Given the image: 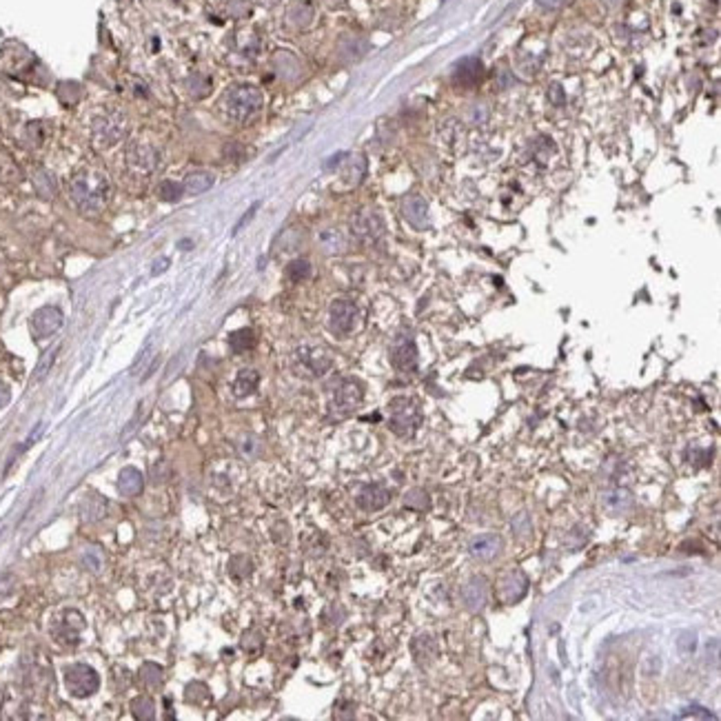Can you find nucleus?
I'll return each mask as SVG.
<instances>
[{
  "mask_svg": "<svg viewBox=\"0 0 721 721\" xmlns=\"http://www.w3.org/2000/svg\"><path fill=\"white\" fill-rule=\"evenodd\" d=\"M69 198L84 216H95L107 207L109 182L98 169H82L69 182Z\"/></svg>",
  "mask_w": 721,
  "mask_h": 721,
  "instance_id": "obj_1",
  "label": "nucleus"
},
{
  "mask_svg": "<svg viewBox=\"0 0 721 721\" xmlns=\"http://www.w3.org/2000/svg\"><path fill=\"white\" fill-rule=\"evenodd\" d=\"M264 95L253 84H236L225 95V111L233 122L244 124L262 111Z\"/></svg>",
  "mask_w": 721,
  "mask_h": 721,
  "instance_id": "obj_2",
  "label": "nucleus"
},
{
  "mask_svg": "<svg viewBox=\"0 0 721 721\" xmlns=\"http://www.w3.org/2000/svg\"><path fill=\"white\" fill-rule=\"evenodd\" d=\"M129 120L122 111H102L91 122V140L95 149H109L127 138Z\"/></svg>",
  "mask_w": 721,
  "mask_h": 721,
  "instance_id": "obj_3",
  "label": "nucleus"
},
{
  "mask_svg": "<svg viewBox=\"0 0 721 721\" xmlns=\"http://www.w3.org/2000/svg\"><path fill=\"white\" fill-rule=\"evenodd\" d=\"M389 428L400 437H411L422 422V413L413 398H393L389 404Z\"/></svg>",
  "mask_w": 721,
  "mask_h": 721,
  "instance_id": "obj_4",
  "label": "nucleus"
},
{
  "mask_svg": "<svg viewBox=\"0 0 721 721\" xmlns=\"http://www.w3.org/2000/svg\"><path fill=\"white\" fill-rule=\"evenodd\" d=\"M65 688L71 697H91L100 688V675L89 663H71L65 668Z\"/></svg>",
  "mask_w": 721,
  "mask_h": 721,
  "instance_id": "obj_5",
  "label": "nucleus"
},
{
  "mask_svg": "<svg viewBox=\"0 0 721 721\" xmlns=\"http://www.w3.org/2000/svg\"><path fill=\"white\" fill-rule=\"evenodd\" d=\"M351 231L353 236L362 240V242H378V240L384 236L387 231V225H384V218L378 209L364 207L360 209L358 214H353L351 218Z\"/></svg>",
  "mask_w": 721,
  "mask_h": 721,
  "instance_id": "obj_6",
  "label": "nucleus"
},
{
  "mask_svg": "<svg viewBox=\"0 0 721 721\" xmlns=\"http://www.w3.org/2000/svg\"><path fill=\"white\" fill-rule=\"evenodd\" d=\"M158 158H160V153L151 142H147V140L131 142L129 149H127V169L133 173V176L147 178L156 171Z\"/></svg>",
  "mask_w": 721,
  "mask_h": 721,
  "instance_id": "obj_7",
  "label": "nucleus"
},
{
  "mask_svg": "<svg viewBox=\"0 0 721 721\" xmlns=\"http://www.w3.org/2000/svg\"><path fill=\"white\" fill-rule=\"evenodd\" d=\"M362 398H364L362 384L353 378H344L335 384V389H333L331 409L335 413H340V415H349V413H353L362 404Z\"/></svg>",
  "mask_w": 721,
  "mask_h": 721,
  "instance_id": "obj_8",
  "label": "nucleus"
},
{
  "mask_svg": "<svg viewBox=\"0 0 721 721\" xmlns=\"http://www.w3.org/2000/svg\"><path fill=\"white\" fill-rule=\"evenodd\" d=\"M358 306H355L351 300H335L331 304L329 309V329L333 335H338V338H344V335H349L355 324H358Z\"/></svg>",
  "mask_w": 721,
  "mask_h": 721,
  "instance_id": "obj_9",
  "label": "nucleus"
},
{
  "mask_svg": "<svg viewBox=\"0 0 721 721\" xmlns=\"http://www.w3.org/2000/svg\"><path fill=\"white\" fill-rule=\"evenodd\" d=\"M65 315L58 306H43L32 315V331L38 340H47L62 329Z\"/></svg>",
  "mask_w": 721,
  "mask_h": 721,
  "instance_id": "obj_10",
  "label": "nucleus"
},
{
  "mask_svg": "<svg viewBox=\"0 0 721 721\" xmlns=\"http://www.w3.org/2000/svg\"><path fill=\"white\" fill-rule=\"evenodd\" d=\"M82 630H84V617L73 608L65 610L60 615V619H56L54 623V637L60 643H67V646H76V643L80 641Z\"/></svg>",
  "mask_w": 721,
  "mask_h": 721,
  "instance_id": "obj_11",
  "label": "nucleus"
},
{
  "mask_svg": "<svg viewBox=\"0 0 721 721\" xmlns=\"http://www.w3.org/2000/svg\"><path fill=\"white\" fill-rule=\"evenodd\" d=\"M295 360L311 375H324L333 367V358L322 346H300V349L295 351Z\"/></svg>",
  "mask_w": 721,
  "mask_h": 721,
  "instance_id": "obj_12",
  "label": "nucleus"
},
{
  "mask_svg": "<svg viewBox=\"0 0 721 721\" xmlns=\"http://www.w3.org/2000/svg\"><path fill=\"white\" fill-rule=\"evenodd\" d=\"M393 367L402 373H415L417 369V346L411 335H400L391 349Z\"/></svg>",
  "mask_w": 721,
  "mask_h": 721,
  "instance_id": "obj_13",
  "label": "nucleus"
},
{
  "mask_svg": "<svg viewBox=\"0 0 721 721\" xmlns=\"http://www.w3.org/2000/svg\"><path fill=\"white\" fill-rule=\"evenodd\" d=\"M497 586H499V597H502V602L515 604L519 599H524V595L528 591V577L519 569H513L499 580Z\"/></svg>",
  "mask_w": 721,
  "mask_h": 721,
  "instance_id": "obj_14",
  "label": "nucleus"
},
{
  "mask_svg": "<svg viewBox=\"0 0 721 721\" xmlns=\"http://www.w3.org/2000/svg\"><path fill=\"white\" fill-rule=\"evenodd\" d=\"M355 502H358V506L367 513L382 511V508L391 502V490L382 484H367V486L360 488Z\"/></svg>",
  "mask_w": 721,
  "mask_h": 721,
  "instance_id": "obj_15",
  "label": "nucleus"
},
{
  "mask_svg": "<svg viewBox=\"0 0 721 721\" xmlns=\"http://www.w3.org/2000/svg\"><path fill=\"white\" fill-rule=\"evenodd\" d=\"M461 602H464V606L468 610H482L486 602H488V586H486V580L484 577H470V580L464 584V588H461Z\"/></svg>",
  "mask_w": 721,
  "mask_h": 721,
  "instance_id": "obj_16",
  "label": "nucleus"
},
{
  "mask_svg": "<svg viewBox=\"0 0 721 721\" xmlns=\"http://www.w3.org/2000/svg\"><path fill=\"white\" fill-rule=\"evenodd\" d=\"M402 216L404 220L415 227V229H426L428 227V205L422 196H407L402 200Z\"/></svg>",
  "mask_w": 721,
  "mask_h": 721,
  "instance_id": "obj_17",
  "label": "nucleus"
},
{
  "mask_svg": "<svg viewBox=\"0 0 721 721\" xmlns=\"http://www.w3.org/2000/svg\"><path fill=\"white\" fill-rule=\"evenodd\" d=\"M502 551V537L495 533H484L477 535L473 542H470V555L479 562H490L493 557L499 555Z\"/></svg>",
  "mask_w": 721,
  "mask_h": 721,
  "instance_id": "obj_18",
  "label": "nucleus"
},
{
  "mask_svg": "<svg viewBox=\"0 0 721 721\" xmlns=\"http://www.w3.org/2000/svg\"><path fill=\"white\" fill-rule=\"evenodd\" d=\"M482 78V60L479 58H464L457 62L453 71V82L459 87H475Z\"/></svg>",
  "mask_w": 721,
  "mask_h": 721,
  "instance_id": "obj_19",
  "label": "nucleus"
},
{
  "mask_svg": "<svg viewBox=\"0 0 721 721\" xmlns=\"http://www.w3.org/2000/svg\"><path fill=\"white\" fill-rule=\"evenodd\" d=\"M602 504L610 515H623L632 508V495L626 488H613L602 495Z\"/></svg>",
  "mask_w": 721,
  "mask_h": 721,
  "instance_id": "obj_20",
  "label": "nucleus"
},
{
  "mask_svg": "<svg viewBox=\"0 0 721 721\" xmlns=\"http://www.w3.org/2000/svg\"><path fill=\"white\" fill-rule=\"evenodd\" d=\"M142 488H144V475L140 473L138 468L124 466V468L120 470V475H118V490H120V495H122V497H136V495L142 493Z\"/></svg>",
  "mask_w": 721,
  "mask_h": 721,
  "instance_id": "obj_21",
  "label": "nucleus"
},
{
  "mask_svg": "<svg viewBox=\"0 0 721 721\" xmlns=\"http://www.w3.org/2000/svg\"><path fill=\"white\" fill-rule=\"evenodd\" d=\"M32 182L36 187V194L41 196L43 200H54L58 196V180L56 176L45 167H38L32 173Z\"/></svg>",
  "mask_w": 721,
  "mask_h": 721,
  "instance_id": "obj_22",
  "label": "nucleus"
},
{
  "mask_svg": "<svg viewBox=\"0 0 721 721\" xmlns=\"http://www.w3.org/2000/svg\"><path fill=\"white\" fill-rule=\"evenodd\" d=\"M214 182H216L214 173H209V171H194V173H189V176L185 178V185H182V187H185L187 194L200 196V194H205V191H209L211 187H214Z\"/></svg>",
  "mask_w": 721,
  "mask_h": 721,
  "instance_id": "obj_23",
  "label": "nucleus"
},
{
  "mask_svg": "<svg viewBox=\"0 0 721 721\" xmlns=\"http://www.w3.org/2000/svg\"><path fill=\"white\" fill-rule=\"evenodd\" d=\"M260 384V373L253 371V369H244L238 373V378L233 380V393L238 398H247L251 396V393H255Z\"/></svg>",
  "mask_w": 721,
  "mask_h": 721,
  "instance_id": "obj_24",
  "label": "nucleus"
},
{
  "mask_svg": "<svg viewBox=\"0 0 721 721\" xmlns=\"http://www.w3.org/2000/svg\"><path fill=\"white\" fill-rule=\"evenodd\" d=\"M138 677L144 686H147L149 690H158L162 686V681H165V670H162L160 663H153V661H147L142 663V668L138 672Z\"/></svg>",
  "mask_w": 721,
  "mask_h": 721,
  "instance_id": "obj_25",
  "label": "nucleus"
},
{
  "mask_svg": "<svg viewBox=\"0 0 721 721\" xmlns=\"http://www.w3.org/2000/svg\"><path fill=\"white\" fill-rule=\"evenodd\" d=\"M435 639L431 637V634H417L415 639H413V655H415L417 663H428L433 657H435Z\"/></svg>",
  "mask_w": 721,
  "mask_h": 721,
  "instance_id": "obj_26",
  "label": "nucleus"
},
{
  "mask_svg": "<svg viewBox=\"0 0 721 721\" xmlns=\"http://www.w3.org/2000/svg\"><path fill=\"white\" fill-rule=\"evenodd\" d=\"M104 511H107V502L102 499V495H89L80 506V513L87 522H98L104 517Z\"/></svg>",
  "mask_w": 721,
  "mask_h": 721,
  "instance_id": "obj_27",
  "label": "nucleus"
},
{
  "mask_svg": "<svg viewBox=\"0 0 721 721\" xmlns=\"http://www.w3.org/2000/svg\"><path fill=\"white\" fill-rule=\"evenodd\" d=\"M317 240H320V247L326 253H342L346 249V240L338 229H324Z\"/></svg>",
  "mask_w": 721,
  "mask_h": 721,
  "instance_id": "obj_28",
  "label": "nucleus"
},
{
  "mask_svg": "<svg viewBox=\"0 0 721 721\" xmlns=\"http://www.w3.org/2000/svg\"><path fill=\"white\" fill-rule=\"evenodd\" d=\"M229 346L233 353H244L251 351L255 346V333L251 329H240L229 335Z\"/></svg>",
  "mask_w": 721,
  "mask_h": 721,
  "instance_id": "obj_29",
  "label": "nucleus"
},
{
  "mask_svg": "<svg viewBox=\"0 0 721 721\" xmlns=\"http://www.w3.org/2000/svg\"><path fill=\"white\" fill-rule=\"evenodd\" d=\"M131 715L140 721H151L156 719V704L151 697H136L131 701Z\"/></svg>",
  "mask_w": 721,
  "mask_h": 721,
  "instance_id": "obj_30",
  "label": "nucleus"
},
{
  "mask_svg": "<svg viewBox=\"0 0 721 721\" xmlns=\"http://www.w3.org/2000/svg\"><path fill=\"white\" fill-rule=\"evenodd\" d=\"M251 573H253V562H251V557H247V555H236V557H231V562H229V575L233 577V580H247V577L251 575Z\"/></svg>",
  "mask_w": 721,
  "mask_h": 721,
  "instance_id": "obj_31",
  "label": "nucleus"
},
{
  "mask_svg": "<svg viewBox=\"0 0 721 721\" xmlns=\"http://www.w3.org/2000/svg\"><path fill=\"white\" fill-rule=\"evenodd\" d=\"M311 275V262L306 258H295L286 266V277L291 282H302Z\"/></svg>",
  "mask_w": 721,
  "mask_h": 721,
  "instance_id": "obj_32",
  "label": "nucleus"
},
{
  "mask_svg": "<svg viewBox=\"0 0 721 721\" xmlns=\"http://www.w3.org/2000/svg\"><path fill=\"white\" fill-rule=\"evenodd\" d=\"M43 140H45V133H43V124L41 122H29L27 127L23 129L21 142L25 144V147L36 149V147H41Z\"/></svg>",
  "mask_w": 721,
  "mask_h": 721,
  "instance_id": "obj_33",
  "label": "nucleus"
},
{
  "mask_svg": "<svg viewBox=\"0 0 721 721\" xmlns=\"http://www.w3.org/2000/svg\"><path fill=\"white\" fill-rule=\"evenodd\" d=\"M288 21H291L295 27H306L313 21V9L306 3H295L291 9H288Z\"/></svg>",
  "mask_w": 721,
  "mask_h": 721,
  "instance_id": "obj_34",
  "label": "nucleus"
},
{
  "mask_svg": "<svg viewBox=\"0 0 721 721\" xmlns=\"http://www.w3.org/2000/svg\"><path fill=\"white\" fill-rule=\"evenodd\" d=\"M0 180L3 182H16L21 180V169L12 160V156L5 151H0Z\"/></svg>",
  "mask_w": 721,
  "mask_h": 721,
  "instance_id": "obj_35",
  "label": "nucleus"
},
{
  "mask_svg": "<svg viewBox=\"0 0 721 721\" xmlns=\"http://www.w3.org/2000/svg\"><path fill=\"white\" fill-rule=\"evenodd\" d=\"M158 194H160V198L165 200V202H178L182 196H185V187L178 185V182H173V180H165V182L160 185Z\"/></svg>",
  "mask_w": 721,
  "mask_h": 721,
  "instance_id": "obj_36",
  "label": "nucleus"
},
{
  "mask_svg": "<svg viewBox=\"0 0 721 721\" xmlns=\"http://www.w3.org/2000/svg\"><path fill=\"white\" fill-rule=\"evenodd\" d=\"M404 506L417 508V511H426V508H428V495H426V490H422V488L409 490L407 497H404Z\"/></svg>",
  "mask_w": 721,
  "mask_h": 721,
  "instance_id": "obj_37",
  "label": "nucleus"
},
{
  "mask_svg": "<svg viewBox=\"0 0 721 721\" xmlns=\"http://www.w3.org/2000/svg\"><path fill=\"white\" fill-rule=\"evenodd\" d=\"M185 699L189 701V704H205V701L209 699V690L205 684H198V681H194V684H189L187 690H185Z\"/></svg>",
  "mask_w": 721,
  "mask_h": 721,
  "instance_id": "obj_38",
  "label": "nucleus"
},
{
  "mask_svg": "<svg viewBox=\"0 0 721 721\" xmlns=\"http://www.w3.org/2000/svg\"><path fill=\"white\" fill-rule=\"evenodd\" d=\"M262 643H264L262 634H260L258 630H247L242 634V643H240V646H242V650H247L249 655H255V652L262 650Z\"/></svg>",
  "mask_w": 721,
  "mask_h": 721,
  "instance_id": "obj_39",
  "label": "nucleus"
},
{
  "mask_svg": "<svg viewBox=\"0 0 721 721\" xmlns=\"http://www.w3.org/2000/svg\"><path fill=\"white\" fill-rule=\"evenodd\" d=\"M82 564L91 573H100L102 571V555H100L98 548H87V551L82 553Z\"/></svg>",
  "mask_w": 721,
  "mask_h": 721,
  "instance_id": "obj_40",
  "label": "nucleus"
},
{
  "mask_svg": "<svg viewBox=\"0 0 721 721\" xmlns=\"http://www.w3.org/2000/svg\"><path fill=\"white\" fill-rule=\"evenodd\" d=\"M14 593V577L12 575H0V599L9 597Z\"/></svg>",
  "mask_w": 721,
  "mask_h": 721,
  "instance_id": "obj_41",
  "label": "nucleus"
},
{
  "mask_svg": "<svg viewBox=\"0 0 721 721\" xmlns=\"http://www.w3.org/2000/svg\"><path fill=\"white\" fill-rule=\"evenodd\" d=\"M56 353H58V346H56V349H52L49 353H47V358H43V362L38 364V369H36V380H38V378H43L45 371H49L52 362H54V358H56Z\"/></svg>",
  "mask_w": 721,
  "mask_h": 721,
  "instance_id": "obj_42",
  "label": "nucleus"
},
{
  "mask_svg": "<svg viewBox=\"0 0 721 721\" xmlns=\"http://www.w3.org/2000/svg\"><path fill=\"white\" fill-rule=\"evenodd\" d=\"M548 98H551V100H553V104H557V107H562L564 100H566L562 84H557V82H555V84H551V89H548Z\"/></svg>",
  "mask_w": 721,
  "mask_h": 721,
  "instance_id": "obj_43",
  "label": "nucleus"
},
{
  "mask_svg": "<svg viewBox=\"0 0 721 721\" xmlns=\"http://www.w3.org/2000/svg\"><path fill=\"white\" fill-rule=\"evenodd\" d=\"M513 528H515V533H519V535L531 533V524H528V515H526V513L519 515V517L515 519V522H513Z\"/></svg>",
  "mask_w": 721,
  "mask_h": 721,
  "instance_id": "obj_44",
  "label": "nucleus"
},
{
  "mask_svg": "<svg viewBox=\"0 0 721 721\" xmlns=\"http://www.w3.org/2000/svg\"><path fill=\"white\" fill-rule=\"evenodd\" d=\"M695 646H697L695 634H684V637L679 639V650L684 652V655H688V652L695 650Z\"/></svg>",
  "mask_w": 721,
  "mask_h": 721,
  "instance_id": "obj_45",
  "label": "nucleus"
},
{
  "mask_svg": "<svg viewBox=\"0 0 721 721\" xmlns=\"http://www.w3.org/2000/svg\"><path fill=\"white\" fill-rule=\"evenodd\" d=\"M169 264H171V260H169V258H158L156 262H153V266H151V275H160V273H165L167 268H169Z\"/></svg>",
  "mask_w": 721,
  "mask_h": 721,
  "instance_id": "obj_46",
  "label": "nucleus"
},
{
  "mask_svg": "<svg viewBox=\"0 0 721 721\" xmlns=\"http://www.w3.org/2000/svg\"><path fill=\"white\" fill-rule=\"evenodd\" d=\"M258 207H260V202H255V205H251V209H249V211H247V214H244L242 218H240V222L236 225V229H233V233H238V231H240V229H242V227H247V222H249V220H251V218L255 216V211H258Z\"/></svg>",
  "mask_w": 721,
  "mask_h": 721,
  "instance_id": "obj_47",
  "label": "nucleus"
},
{
  "mask_svg": "<svg viewBox=\"0 0 721 721\" xmlns=\"http://www.w3.org/2000/svg\"><path fill=\"white\" fill-rule=\"evenodd\" d=\"M9 400H12V391H9V387L5 382H0V409H5Z\"/></svg>",
  "mask_w": 721,
  "mask_h": 721,
  "instance_id": "obj_48",
  "label": "nucleus"
},
{
  "mask_svg": "<svg viewBox=\"0 0 721 721\" xmlns=\"http://www.w3.org/2000/svg\"><path fill=\"white\" fill-rule=\"evenodd\" d=\"M566 0H537V5L544 7V9H560Z\"/></svg>",
  "mask_w": 721,
  "mask_h": 721,
  "instance_id": "obj_49",
  "label": "nucleus"
},
{
  "mask_svg": "<svg viewBox=\"0 0 721 721\" xmlns=\"http://www.w3.org/2000/svg\"><path fill=\"white\" fill-rule=\"evenodd\" d=\"M692 710H695V713H684V715H679V717H704V719H715V715L708 713V710H706V713H699V708H692Z\"/></svg>",
  "mask_w": 721,
  "mask_h": 721,
  "instance_id": "obj_50",
  "label": "nucleus"
},
{
  "mask_svg": "<svg viewBox=\"0 0 721 721\" xmlns=\"http://www.w3.org/2000/svg\"><path fill=\"white\" fill-rule=\"evenodd\" d=\"M178 247L182 249V251H187V249L194 247V242H191V240H180V244H178Z\"/></svg>",
  "mask_w": 721,
  "mask_h": 721,
  "instance_id": "obj_51",
  "label": "nucleus"
},
{
  "mask_svg": "<svg viewBox=\"0 0 721 721\" xmlns=\"http://www.w3.org/2000/svg\"><path fill=\"white\" fill-rule=\"evenodd\" d=\"M608 3H617V0H608Z\"/></svg>",
  "mask_w": 721,
  "mask_h": 721,
  "instance_id": "obj_52",
  "label": "nucleus"
}]
</instances>
